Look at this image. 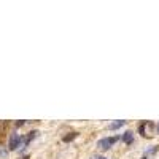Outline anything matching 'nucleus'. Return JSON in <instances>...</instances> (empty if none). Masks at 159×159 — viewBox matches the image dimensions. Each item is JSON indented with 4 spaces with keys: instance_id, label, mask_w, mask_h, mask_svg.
<instances>
[{
    "instance_id": "1",
    "label": "nucleus",
    "mask_w": 159,
    "mask_h": 159,
    "mask_svg": "<svg viewBox=\"0 0 159 159\" xmlns=\"http://www.w3.org/2000/svg\"><path fill=\"white\" fill-rule=\"evenodd\" d=\"M118 142V137H107V139H102V140H99V143H97V147L100 148V150H103V151H107V150H110L113 145Z\"/></svg>"
},
{
    "instance_id": "2",
    "label": "nucleus",
    "mask_w": 159,
    "mask_h": 159,
    "mask_svg": "<svg viewBox=\"0 0 159 159\" xmlns=\"http://www.w3.org/2000/svg\"><path fill=\"white\" fill-rule=\"evenodd\" d=\"M21 140H22V139H21L18 134H11V135H10V142H8V148H10V151H15V150H18V147H19Z\"/></svg>"
},
{
    "instance_id": "3",
    "label": "nucleus",
    "mask_w": 159,
    "mask_h": 159,
    "mask_svg": "<svg viewBox=\"0 0 159 159\" xmlns=\"http://www.w3.org/2000/svg\"><path fill=\"white\" fill-rule=\"evenodd\" d=\"M35 135H37V132H35V130H32V132H29V135H27V137H25L24 140H21V143H22V145H29V143H30V142H32V140L35 139Z\"/></svg>"
},
{
    "instance_id": "4",
    "label": "nucleus",
    "mask_w": 159,
    "mask_h": 159,
    "mask_svg": "<svg viewBox=\"0 0 159 159\" xmlns=\"http://www.w3.org/2000/svg\"><path fill=\"white\" fill-rule=\"evenodd\" d=\"M132 140H134V135H132V132H130V130H127L126 134L123 135V142H124V143H127V145H130V143H132Z\"/></svg>"
},
{
    "instance_id": "5",
    "label": "nucleus",
    "mask_w": 159,
    "mask_h": 159,
    "mask_svg": "<svg viewBox=\"0 0 159 159\" xmlns=\"http://www.w3.org/2000/svg\"><path fill=\"white\" fill-rule=\"evenodd\" d=\"M124 123H126V121H123V119H118V121H115V123L110 124V129H111V130H116V129H119V127H123Z\"/></svg>"
},
{
    "instance_id": "6",
    "label": "nucleus",
    "mask_w": 159,
    "mask_h": 159,
    "mask_svg": "<svg viewBox=\"0 0 159 159\" xmlns=\"http://www.w3.org/2000/svg\"><path fill=\"white\" fill-rule=\"evenodd\" d=\"M76 135H78V134H76V132H70V134H69V135H65V137H64L62 140H64L65 143H69V142H72V140H75V139H76Z\"/></svg>"
},
{
    "instance_id": "7",
    "label": "nucleus",
    "mask_w": 159,
    "mask_h": 159,
    "mask_svg": "<svg viewBox=\"0 0 159 159\" xmlns=\"http://www.w3.org/2000/svg\"><path fill=\"white\" fill-rule=\"evenodd\" d=\"M7 154H8V153H7V150L0 147V157H7Z\"/></svg>"
},
{
    "instance_id": "8",
    "label": "nucleus",
    "mask_w": 159,
    "mask_h": 159,
    "mask_svg": "<svg viewBox=\"0 0 159 159\" xmlns=\"http://www.w3.org/2000/svg\"><path fill=\"white\" fill-rule=\"evenodd\" d=\"M21 159H29V154H25V156H22Z\"/></svg>"
},
{
    "instance_id": "9",
    "label": "nucleus",
    "mask_w": 159,
    "mask_h": 159,
    "mask_svg": "<svg viewBox=\"0 0 159 159\" xmlns=\"http://www.w3.org/2000/svg\"><path fill=\"white\" fill-rule=\"evenodd\" d=\"M96 159H105V157H102V156H96Z\"/></svg>"
},
{
    "instance_id": "10",
    "label": "nucleus",
    "mask_w": 159,
    "mask_h": 159,
    "mask_svg": "<svg viewBox=\"0 0 159 159\" xmlns=\"http://www.w3.org/2000/svg\"><path fill=\"white\" fill-rule=\"evenodd\" d=\"M157 132H159V124H157Z\"/></svg>"
},
{
    "instance_id": "11",
    "label": "nucleus",
    "mask_w": 159,
    "mask_h": 159,
    "mask_svg": "<svg viewBox=\"0 0 159 159\" xmlns=\"http://www.w3.org/2000/svg\"><path fill=\"white\" fill-rule=\"evenodd\" d=\"M92 159H96V157H92Z\"/></svg>"
}]
</instances>
